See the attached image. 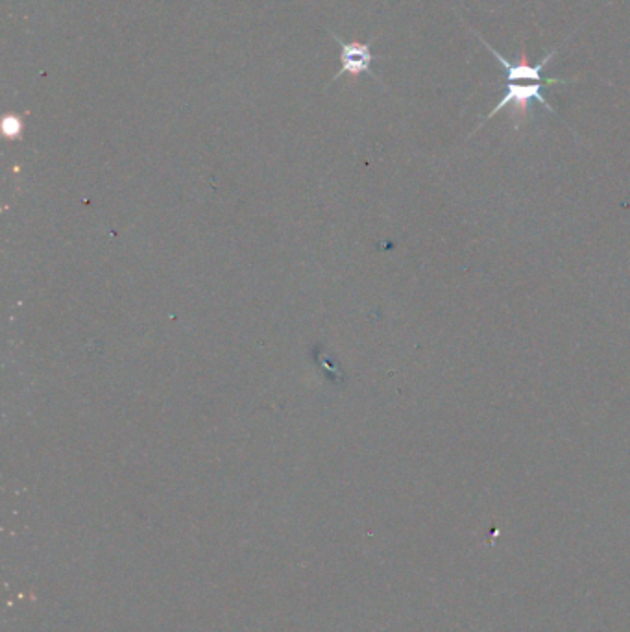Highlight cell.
<instances>
[{"mask_svg":"<svg viewBox=\"0 0 630 632\" xmlns=\"http://www.w3.org/2000/svg\"><path fill=\"white\" fill-rule=\"evenodd\" d=\"M473 34L475 37L483 43V47L490 50L492 52V56L496 58L503 67H505V78H507V84L510 82H518V80H523V82H540V84H547V86H551V84H573V82H577L579 78H544L542 73H544V69H546L547 63L551 61V58H555L558 54V49L551 50L549 54H547L544 60L540 61L538 65H529L527 60H525V50L521 49L520 56L521 60L518 63H510L503 54H499L490 43H486L485 39L481 37V34H477L475 30H473Z\"/></svg>","mask_w":630,"mask_h":632,"instance_id":"cell-1","label":"cell"},{"mask_svg":"<svg viewBox=\"0 0 630 632\" xmlns=\"http://www.w3.org/2000/svg\"><path fill=\"white\" fill-rule=\"evenodd\" d=\"M546 86L547 84H540V82H536V84H525V86H518L516 82H510V84H507V91H505L503 98L497 102L496 106H494V110L486 115L485 122L494 119L496 113L505 110V108H509V106L512 108V111H514V115L525 117V115L529 113V108H531L533 102H538V104H542L547 111L555 113V108H553V106L547 102L546 97H544V87Z\"/></svg>","mask_w":630,"mask_h":632,"instance_id":"cell-2","label":"cell"},{"mask_svg":"<svg viewBox=\"0 0 630 632\" xmlns=\"http://www.w3.org/2000/svg\"><path fill=\"white\" fill-rule=\"evenodd\" d=\"M329 34L339 43L340 52H342V67H340L339 73L333 76V82H337L344 76L357 78L363 73H368L377 80L376 74L372 73V63L377 60V56L372 54V41L370 43H359V41L348 43L331 30H329Z\"/></svg>","mask_w":630,"mask_h":632,"instance_id":"cell-3","label":"cell"}]
</instances>
